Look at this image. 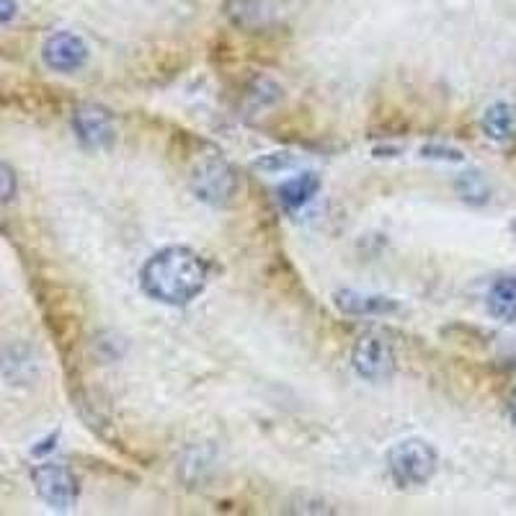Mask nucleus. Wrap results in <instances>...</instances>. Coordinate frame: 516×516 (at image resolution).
<instances>
[{
	"instance_id": "f257e3e1",
	"label": "nucleus",
	"mask_w": 516,
	"mask_h": 516,
	"mask_svg": "<svg viewBox=\"0 0 516 516\" xmlns=\"http://www.w3.org/2000/svg\"><path fill=\"white\" fill-rule=\"evenodd\" d=\"M209 266L197 251L186 246H168L153 253L140 271L142 292L163 305H189L204 292Z\"/></svg>"
},
{
	"instance_id": "f03ea898",
	"label": "nucleus",
	"mask_w": 516,
	"mask_h": 516,
	"mask_svg": "<svg viewBox=\"0 0 516 516\" xmlns=\"http://www.w3.org/2000/svg\"><path fill=\"white\" fill-rule=\"evenodd\" d=\"M437 465V449L431 447L426 439H403V442L393 444L390 452H387V470H390L395 486L400 488L426 486L437 473Z\"/></svg>"
},
{
	"instance_id": "7ed1b4c3",
	"label": "nucleus",
	"mask_w": 516,
	"mask_h": 516,
	"mask_svg": "<svg viewBox=\"0 0 516 516\" xmlns=\"http://www.w3.org/2000/svg\"><path fill=\"white\" fill-rule=\"evenodd\" d=\"M191 191L209 207H230L240 194V179L235 168L222 155H204L189 176Z\"/></svg>"
},
{
	"instance_id": "20e7f679",
	"label": "nucleus",
	"mask_w": 516,
	"mask_h": 516,
	"mask_svg": "<svg viewBox=\"0 0 516 516\" xmlns=\"http://www.w3.org/2000/svg\"><path fill=\"white\" fill-rule=\"evenodd\" d=\"M31 483L34 491L44 504L55 511H70L78 504L80 488L75 475L60 462H42L31 470Z\"/></svg>"
},
{
	"instance_id": "39448f33",
	"label": "nucleus",
	"mask_w": 516,
	"mask_h": 516,
	"mask_svg": "<svg viewBox=\"0 0 516 516\" xmlns=\"http://www.w3.org/2000/svg\"><path fill=\"white\" fill-rule=\"evenodd\" d=\"M351 364L362 380L369 382H385L395 372V354L393 346L380 333H364L354 344L351 351Z\"/></svg>"
},
{
	"instance_id": "423d86ee",
	"label": "nucleus",
	"mask_w": 516,
	"mask_h": 516,
	"mask_svg": "<svg viewBox=\"0 0 516 516\" xmlns=\"http://www.w3.org/2000/svg\"><path fill=\"white\" fill-rule=\"evenodd\" d=\"M42 60L55 73H78L88 62V44L73 31H55L44 39Z\"/></svg>"
},
{
	"instance_id": "0eeeda50",
	"label": "nucleus",
	"mask_w": 516,
	"mask_h": 516,
	"mask_svg": "<svg viewBox=\"0 0 516 516\" xmlns=\"http://www.w3.org/2000/svg\"><path fill=\"white\" fill-rule=\"evenodd\" d=\"M73 132L80 140V145H86L91 150L109 148L117 129H114V119L109 111L99 104H83L75 109L73 114Z\"/></svg>"
},
{
	"instance_id": "6e6552de",
	"label": "nucleus",
	"mask_w": 516,
	"mask_h": 516,
	"mask_svg": "<svg viewBox=\"0 0 516 516\" xmlns=\"http://www.w3.org/2000/svg\"><path fill=\"white\" fill-rule=\"evenodd\" d=\"M0 375L11 385H29L37 377V362L29 346H8L0 354Z\"/></svg>"
},
{
	"instance_id": "1a4fd4ad",
	"label": "nucleus",
	"mask_w": 516,
	"mask_h": 516,
	"mask_svg": "<svg viewBox=\"0 0 516 516\" xmlns=\"http://www.w3.org/2000/svg\"><path fill=\"white\" fill-rule=\"evenodd\" d=\"M480 127H483L486 137H491V140H511V137H516V106L509 104V101H496V104L486 109Z\"/></svg>"
},
{
	"instance_id": "9d476101",
	"label": "nucleus",
	"mask_w": 516,
	"mask_h": 516,
	"mask_svg": "<svg viewBox=\"0 0 516 516\" xmlns=\"http://www.w3.org/2000/svg\"><path fill=\"white\" fill-rule=\"evenodd\" d=\"M488 313L501 323H516V277H498L491 284Z\"/></svg>"
},
{
	"instance_id": "9b49d317",
	"label": "nucleus",
	"mask_w": 516,
	"mask_h": 516,
	"mask_svg": "<svg viewBox=\"0 0 516 516\" xmlns=\"http://www.w3.org/2000/svg\"><path fill=\"white\" fill-rule=\"evenodd\" d=\"M318 189H320L318 173L313 171L300 173V176L284 181V184L279 186V202H282L284 209H300L305 207L315 194H318Z\"/></svg>"
},
{
	"instance_id": "f8f14e48",
	"label": "nucleus",
	"mask_w": 516,
	"mask_h": 516,
	"mask_svg": "<svg viewBox=\"0 0 516 516\" xmlns=\"http://www.w3.org/2000/svg\"><path fill=\"white\" fill-rule=\"evenodd\" d=\"M336 305L351 315H382L398 310V305L387 297H369L359 295V292H338Z\"/></svg>"
},
{
	"instance_id": "ddd939ff",
	"label": "nucleus",
	"mask_w": 516,
	"mask_h": 516,
	"mask_svg": "<svg viewBox=\"0 0 516 516\" xmlns=\"http://www.w3.org/2000/svg\"><path fill=\"white\" fill-rule=\"evenodd\" d=\"M457 191L460 197L470 204H486L491 197V189H488V181L480 176L478 171H467L457 179Z\"/></svg>"
},
{
	"instance_id": "4468645a",
	"label": "nucleus",
	"mask_w": 516,
	"mask_h": 516,
	"mask_svg": "<svg viewBox=\"0 0 516 516\" xmlns=\"http://www.w3.org/2000/svg\"><path fill=\"white\" fill-rule=\"evenodd\" d=\"M292 166H295V158H292L289 153H271V155H264L261 160H256V168L269 173H282Z\"/></svg>"
},
{
	"instance_id": "2eb2a0df",
	"label": "nucleus",
	"mask_w": 516,
	"mask_h": 516,
	"mask_svg": "<svg viewBox=\"0 0 516 516\" xmlns=\"http://www.w3.org/2000/svg\"><path fill=\"white\" fill-rule=\"evenodd\" d=\"M16 189H19V179H16L13 168L0 163V204L11 202L16 197Z\"/></svg>"
},
{
	"instance_id": "dca6fc26",
	"label": "nucleus",
	"mask_w": 516,
	"mask_h": 516,
	"mask_svg": "<svg viewBox=\"0 0 516 516\" xmlns=\"http://www.w3.org/2000/svg\"><path fill=\"white\" fill-rule=\"evenodd\" d=\"M19 13V3L16 0H0V26L11 24Z\"/></svg>"
},
{
	"instance_id": "f3484780",
	"label": "nucleus",
	"mask_w": 516,
	"mask_h": 516,
	"mask_svg": "<svg viewBox=\"0 0 516 516\" xmlns=\"http://www.w3.org/2000/svg\"><path fill=\"white\" fill-rule=\"evenodd\" d=\"M511 421H514V426H516V395H514V400H511Z\"/></svg>"
},
{
	"instance_id": "a211bd4d",
	"label": "nucleus",
	"mask_w": 516,
	"mask_h": 516,
	"mask_svg": "<svg viewBox=\"0 0 516 516\" xmlns=\"http://www.w3.org/2000/svg\"><path fill=\"white\" fill-rule=\"evenodd\" d=\"M511 230H514V235H516V220H514V222H511Z\"/></svg>"
}]
</instances>
